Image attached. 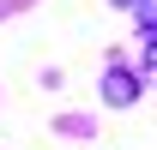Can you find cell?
Returning <instances> with one entry per match:
<instances>
[{"mask_svg": "<svg viewBox=\"0 0 157 150\" xmlns=\"http://www.w3.org/2000/svg\"><path fill=\"white\" fill-rule=\"evenodd\" d=\"M145 72H151V78H157V36H151V42H145Z\"/></svg>", "mask_w": 157, "mask_h": 150, "instance_id": "obj_3", "label": "cell"}, {"mask_svg": "<svg viewBox=\"0 0 157 150\" xmlns=\"http://www.w3.org/2000/svg\"><path fill=\"white\" fill-rule=\"evenodd\" d=\"M133 18H139V24L157 36V0H133Z\"/></svg>", "mask_w": 157, "mask_h": 150, "instance_id": "obj_2", "label": "cell"}, {"mask_svg": "<svg viewBox=\"0 0 157 150\" xmlns=\"http://www.w3.org/2000/svg\"><path fill=\"white\" fill-rule=\"evenodd\" d=\"M133 96H139V78H133V72H121V66H109V72H103V102L127 108Z\"/></svg>", "mask_w": 157, "mask_h": 150, "instance_id": "obj_1", "label": "cell"}, {"mask_svg": "<svg viewBox=\"0 0 157 150\" xmlns=\"http://www.w3.org/2000/svg\"><path fill=\"white\" fill-rule=\"evenodd\" d=\"M121 6H133V0H121Z\"/></svg>", "mask_w": 157, "mask_h": 150, "instance_id": "obj_4", "label": "cell"}]
</instances>
